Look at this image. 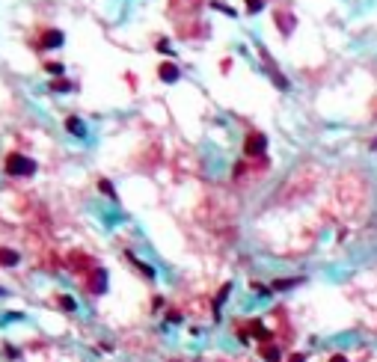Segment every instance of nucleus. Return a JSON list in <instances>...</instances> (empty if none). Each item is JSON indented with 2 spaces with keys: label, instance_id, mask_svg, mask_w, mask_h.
<instances>
[{
  "label": "nucleus",
  "instance_id": "nucleus-1",
  "mask_svg": "<svg viewBox=\"0 0 377 362\" xmlns=\"http://www.w3.org/2000/svg\"><path fill=\"white\" fill-rule=\"evenodd\" d=\"M6 172L9 175H33L36 172V161H30V158H24V155H9L6 158Z\"/></svg>",
  "mask_w": 377,
  "mask_h": 362
},
{
  "label": "nucleus",
  "instance_id": "nucleus-2",
  "mask_svg": "<svg viewBox=\"0 0 377 362\" xmlns=\"http://www.w3.org/2000/svg\"><path fill=\"white\" fill-rule=\"evenodd\" d=\"M265 146H268L265 134H250L244 142V152H247V158H258V155H265Z\"/></svg>",
  "mask_w": 377,
  "mask_h": 362
},
{
  "label": "nucleus",
  "instance_id": "nucleus-3",
  "mask_svg": "<svg viewBox=\"0 0 377 362\" xmlns=\"http://www.w3.org/2000/svg\"><path fill=\"white\" fill-rule=\"evenodd\" d=\"M158 78H161L164 83H175V80H178V65H175V62H161V65H158Z\"/></svg>",
  "mask_w": 377,
  "mask_h": 362
},
{
  "label": "nucleus",
  "instance_id": "nucleus-4",
  "mask_svg": "<svg viewBox=\"0 0 377 362\" xmlns=\"http://www.w3.org/2000/svg\"><path fill=\"white\" fill-rule=\"evenodd\" d=\"M104 288H107V273H104V267H95L92 270V279H89V291L101 294Z\"/></svg>",
  "mask_w": 377,
  "mask_h": 362
},
{
  "label": "nucleus",
  "instance_id": "nucleus-5",
  "mask_svg": "<svg viewBox=\"0 0 377 362\" xmlns=\"http://www.w3.org/2000/svg\"><path fill=\"white\" fill-rule=\"evenodd\" d=\"M60 45H63V33H60V30H45V33H42V51L60 48Z\"/></svg>",
  "mask_w": 377,
  "mask_h": 362
},
{
  "label": "nucleus",
  "instance_id": "nucleus-6",
  "mask_svg": "<svg viewBox=\"0 0 377 362\" xmlns=\"http://www.w3.org/2000/svg\"><path fill=\"white\" fill-rule=\"evenodd\" d=\"M261 356H265L268 362H279V356H282V353H279V347H276V344H261Z\"/></svg>",
  "mask_w": 377,
  "mask_h": 362
},
{
  "label": "nucleus",
  "instance_id": "nucleus-7",
  "mask_svg": "<svg viewBox=\"0 0 377 362\" xmlns=\"http://www.w3.org/2000/svg\"><path fill=\"white\" fill-rule=\"evenodd\" d=\"M65 128H68L74 137H84V122H81L78 116H68V119H65Z\"/></svg>",
  "mask_w": 377,
  "mask_h": 362
},
{
  "label": "nucleus",
  "instance_id": "nucleus-8",
  "mask_svg": "<svg viewBox=\"0 0 377 362\" xmlns=\"http://www.w3.org/2000/svg\"><path fill=\"white\" fill-rule=\"evenodd\" d=\"M0 256H3V267H12V264L18 261V252H12L9 246H3V252H0Z\"/></svg>",
  "mask_w": 377,
  "mask_h": 362
},
{
  "label": "nucleus",
  "instance_id": "nucleus-9",
  "mask_svg": "<svg viewBox=\"0 0 377 362\" xmlns=\"http://www.w3.org/2000/svg\"><path fill=\"white\" fill-rule=\"evenodd\" d=\"M294 285H300V279H276L273 291H285V288H294Z\"/></svg>",
  "mask_w": 377,
  "mask_h": 362
},
{
  "label": "nucleus",
  "instance_id": "nucleus-10",
  "mask_svg": "<svg viewBox=\"0 0 377 362\" xmlns=\"http://www.w3.org/2000/svg\"><path fill=\"white\" fill-rule=\"evenodd\" d=\"M131 261H134V267H140V273H143L146 279H155V270H152V267H148L146 261H137V259H131Z\"/></svg>",
  "mask_w": 377,
  "mask_h": 362
},
{
  "label": "nucleus",
  "instance_id": "nucleus-11",
  "mask_svg": "<svg viewBox=\"0 0 377 362\" xmlns=\"http://www.w3.org/2000/svg\"><path fill=\"white\" fill-rule=\"evenodd\" d=\"M98 187H101V193H107L110 199H116V187H113L107 178H101V181H98Z\"/></svg>",
  "mask_w": 377,
  "mask_h": 362
},
{
  "label": "nucleus",
  "instance_id": "nucleus-12",
  "mask_svg": "<svg viewBox=\"0 0 377 362\" xmlns=\"http://www.w3.org/2000/svg\"><path fill=\"white\" fill-rule=\"evenodd\" d=\"M51 89H54V92H68L71 83H68V80H51Z\"/></svg>",
  "mask_w": 377,
  "mask_h": 362
},
{
  "label": "nucleus",
  "instance_id": "nucleus-13",
  "mask_svg": "<svg viewBox=\"0 0 377 362\" xmlns=\"http://www.w3.org/2000/svg\"><path fill=\"white\" fill-rule=\"evenodd\" d=\"M261 6H265L261 0H250V3H247V12H261Z\"/></svg>",
  "mask_w": 377,
  "mask_h": 362
},
{
  "label": "nucleus",
  "instance_id": "nucleus-14",
  "mask_svg": "<svg viewBox=\"0 0 377 362\" xmlns=\"http://www.w3.org/2000/svg\"><path fill=\"white\" fill-rule=\"evenodd\" d=\"M229 291H232V285H223V288H220V297H217V309H220V303L226 300V294H229Z\"/></svg>",
  "mask_w": 377,
  "mask_h": 362
},
{
  "label": "nucleus",
  "instance_id": "nucleus-15",
  "mask_svg": "<svg viewBox=\"0 0 377 362\" xmlns=\"http://www.w3.org/2000/svg\"><path fill=\"white\" fill-rule=\"evenodd\" d=\"M60 306L68 309V312H74V300H71V297H60Z\"/></svg>",
  "mask_w": 377,
  "mask_h": 362
},
{
  "label": "nucleus",
  "instance_id": "nucleus-16",
  "mask_svg": "<svg viewBox=\"0 0 377 362\" xmlns=\"http://www.w3.org/2000/svg\"><path fill=\"white\" fill-rule=\"evenodd\" d=\"M45 68L51 71V75H63V65H60V62H48Z\"/></svg>",
  "mask_w": 377,
  "mask_h": 362
},
{
  "label": "nucleus",
  "instance_id": "nucleus-17",
  "mask_svg": "<svg viewBox=\"0 0 377 362\" xmlns=\"http://www.w3.org/2000/svg\"><path fill=\"white\" fill-rule=\"evenodd\" d=\"M330 362H348V359H345V356H333Z\"/></svg>",
  "mask_w": 377,
  "mask_h": 362
}]
</instances>
